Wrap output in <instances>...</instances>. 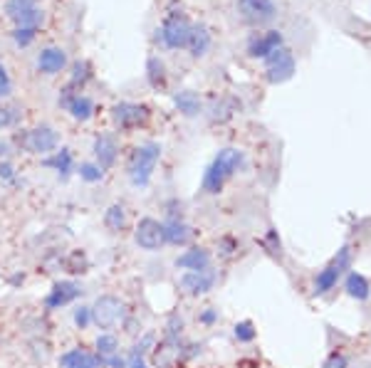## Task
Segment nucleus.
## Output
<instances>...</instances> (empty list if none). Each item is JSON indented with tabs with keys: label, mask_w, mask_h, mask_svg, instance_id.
Masks as SVG:
<instances>
[{
	"label": "nucleus",
	"mask_w": 371,
	"mask_h": 368,
	"mask_svg": "<svg viewBox=\"0 0 371 368\" xmlns=\"http://www.w3.org/2000/svg\"><path fill=\"white\" fill-rule=\"evenodd\" d=\"M243 166V151L240 148H221L218 151V156L213 159V163L208 166V171H205L203 176V190L205 193H210V196H216V193H221L223 185H225V181H230L235 176V171Z\"/></svg>",
	"instance_id": "obj_1"
},
{
	"label": "nucleus",
	"mask_w": 371,
	"mask_h": 368,
	"mask_svg": "<svg viewBox=\"0 0 371 368\" xmlns=\"http://www.w3.org/2000/svg\"><path fill=\"white\" fill-rule=\"evenodd\" d=\"M159 159H161V143L146 141L136 148L134 156H131V161H129L131 183L139 185V188L148 185V181H151V176H154V168H156V163H159Z\"/></svg>",
	"instance_id": "obj_2"
},
{
	"label": "nucleus",
	"mask_w": 371,
	"mask_h": 368,
	"mask_svg": "<svg viewBox=\"0 0 371 368\" xmlns=\"http://www.w3.org/2000/svg\"><path fill=\"white\" fill-rule=\"evenodd\" d=\"M89 312H92V324L99 326L102 332H111V329L122 326L124 319H126V304L114 295L97 297Z\"/></svg>",
	"instance_id": "obj_3"
},
{
	"label": "nucleus",
	"mask_w": 371,
	"mask_h": 368,
	"mask_svg": "<svg viewBox=\"0 0 371 368\" xmlns=\"http://www.w3.org/2000/svg\"><path fill=\"white\" fill-rule=\"evenodd\" d=\"M349 264H352V250H349V247H341V250L337 252V257L315 277V289H312L315 297L332 292V289L337 287V282H339V277L349 270Z\"/></svg>",
	"instance_id": "obj_4"
},
{
	"label": "nucleus",
	"mask_w": 371,
	"mask_h": 368,
	"mask_svg": "<svg viewBox=\"0 0 371 368\" xmlns=\"http://www.w3.org/2000/svg\"><path fill=\"white\" fill-rule=\"evenodd\" d=\"M191 27L183 12H168L166 20L161 23L159 27V37L161 43L166 45L168 49H181L188 45V37H191Z\"/></svg>",
	"instance_id": "obj_5"
},
{
	"label": "nucleus",
	"mask_w": 371,
	"mask_h": 368,
	"mask_svg": "<svg viewBox=\"0 0 371 368\" xmlns=\"http://www.w3.org/2000/svg\"><path fill=\"white\" fill-rule=\"evenodd\" d=\"M151 111H148L146 104H136V102H119V104L111 106V119L117 124L119 129L131 131L139 129L148 122Z\"/></svg>",
	"instance_id": "obj_6"
},
{
	"label": "nucleus",
	"mask_w": 371,
	"mask_h": 368,
	"mask_svg": "<svg viewBox=\"0 0 371 368\" xmlns=\"http://www.w3.org/2000/svg\"><path fill=\"white\" fill-rule=\"evenodd\" d=\"M134 242L142 250L156 252L166 245V233H164V222H159L156 218H142L134 227Z\"/></svg>",
	"instance_id": "obj_7"
},
{
	"label": "nucleus",
	"mask_w": 371,
	"mask_h": 368,
	"mask_svg": "<svg viewBox=\"0 0 371 368\" xmlns=\"http://www.w3.org/2000/svg\"><path fill=\"white\" fill-rule=\"evenodd\" d=\"M267 65V82L270 84H282V82L292 80L297 72V62H295V55H292L287 47H280L275 49L270 57L265 60Z\"/></svg>",
	"instance_id": "obj_8"
},
{
	"label": "nucleus",
	"mask_w": 371,
	"mask_h": 368,
	"mask_svg": "<svg viewBox=\"0 0 371 368\" xmlns=\"http://www.w3.org/2000/svg\"><path fill=\"white\" fill-rule=\"evenodd\" d=\"M23 146L25 151H30V154H37V156L52 154V151L60 146V134H57L49 124H40V126H35V129H30L23 136Z\"/></svg>",
	"instance_id": "obj_9"
},
{
	"label": "nucleus",
	"mask_w": 371,
	"mask_h": 368,
	"mask_svg": "<svg viewBox=\"0 0 371 368\" xmlns=\"http://www.w3.org/2000/svg\"><path fill=\"white\" fill-rule=\"evenodd\" d=\"M5 15L18 23V27H37L45 20V12L37 8V0H8Z\"/></svg>",
	"instance_id": "obj_10"
},
{
	"label": "nucleus",
	"mask_w": 371,
	"mask_h": 368,
	"mask_svg": "<svg viewBox=\"0 0 371 368\" xmlns=\"http://www.w3.org/2000/svg\"><path fill=\"white\" fill-rule=\"evenodd\" d=\"M238 15L247 25H265L275 20L278 5L272 0H238Z\"/></svg>",
	"instance_id": "obj_11"
},
{
	"label": "nucleus",
	"mask_w": 371,
	"mask_h": 368,
	"mask_svg": "<svg viewBox=\"0 0 371 368\" xmlns=\"http://www.w3.org/2000/svg\"><path fill=\"white\" fill-rule=\"evenodd\" d=\"M216 284V272L210 270H198V272H183L179 279V287L186 297H201L208 295Z\"/></svg>",
	"instance_id": "obj_12"
},
{
	"label": "nucleus",
	"mask_w": 371,
	"mask_h": 368,
	"mask_svg": "<svg viewBox=\"0 0 371 368\" xmlns=\"http://www.w3.org/2000/svg\"><path fill=\"white\" fill-rule=\"evenodd\" d=\"M280 47H284L282 32L267 30V32H262V35L253 37V43L247 45V55L253 57V60H267V57Z\"/></svg>",
	"instance_id": "obj_13"
},
{
	"label": "nucleus",
	"mask_w": 371,
	"mask_h": 368,
	"mask_svg": "<svg viewBox=\"0 0 371 368\" xmlns=\"http://www.w3.org/2000/svg\"><path fill=\"white\" fill-rule=\"evenodd\" d=\"M94 159H97V166L102 171H109L114 163H117V156H119V141L114 134H99L94 139Z\"/></svg>",
	"instance_id": "obj_14"
},
{
	"label": "nucleus",
	"mask_w": 371,
	"mask_h": 368,
	"mask_svg": "<svg viewBox=\"0 0 371 368\" xmlns=\"http://www.w3.org/2000/svg\"><path fill=\"white\" fill-rule=\"evenodd\" d=\"M82 295V289L77 282H57L55 287L49 289V295L45 297V307L47 309H60V307H67L72 304L77 297Z\"/></svg>",
	"instance_id": "obj_15"
},
{
	"label": "nucleus",
	"mask_w": 371,
	"mask_h": 368,
	"mask_svg": "<svg viewBox=\"0 0 371 368\" xmlns=\"http://www.w3.org/2000/svg\"><path fill=\"white\" fill-rule=\"evenodd\" d=\"M67 67V52L62 47H45L40 55H37V69L43 74H60L62 69Z\"/></svg>",
	"instance_id": "obj_16"
},
{
	"label": "nucleus",
	"mask_w": 371,
	"mask_h": 368,
	"mask_svg": "<svg viewBox=\"0 0 371 368\" xmlns=\"http://www.w3.org/2000/svg\"><path fill=\"white\" fill-rule=\"evenodd\" d=\"M176 267L186 272H198V270H208L210 267V252L203 250V247H191V250H186L183 255L176 257Z\"/></svg>",
	"instance_id": "obj_17"
},
{
	"label": "nucleus",
	"mask_w": 371,
	"mask_h": 368,
	"mask_svg": "<svg viewBox=\"0 0 371 368\" xmlns=\"http://www.w3.org/2000/svg\"><path fill=\"white\" fill-rule=\"evenodd\" d=\"M181 356H183V349H181L179 341L164 338V341L154 349V366L156 368H173L179 363Z\"/></svg>",
	"instance_id": "obj_18"
},
{
	"label": "nucleus",
	"mask_w": 371,
	"mask_h": 368,
	"mask_svg": "<svg viewBox=\"0 0 371 368\" xmlns=\"http://www.w3.org/2000/svg\"><path fill=\"white\" fill-rule=\"evenodd\" d=\"M62 104L67 106V111L72 114V119H77V122H89V119L94 117V102L87 94H67V97L62 99Z\"/></svg>",
	"instance_id": "obj_19"
},
{
	"label": "nucleus",
	"mask_w": 371,
	"mask_h": 368,
	"mask_svg": "<svg viewBox=\"0 0 371 368\" xmlns=\"http://www.w3.org/2000/svg\"><path fill=\"white\" fill-rule=\"evenodd\" d=\"M60 366L62 368H102V358L92 351H85V349H72L67 354H62L60 358Z\"/></svg>",
	"instance_id": "obj_20"
},
{
	"label": "nucleus",
	"mask_w": 371,
	"mask_h": 368,
	"mask_svg": "<svg viewBox=\"0 0 371 368\" xmlns=\"http://www.w3.org/2000/svg\"><path fill=\"white\" fill-rule=\"evenodd\" d=\"M173 104H176V109L183 114V117H198L201 114V109H203V104H201V97H198L196 92H191V89H183V92H176L173 94Z\"/></svg>",
	"instance_id": "obj_21"
},
{
	"label": "nucleus",
	"mask_w": 371,
	"mask_h": 368,
	"mask_svg": "<svg viewBox=\"0 0 371 368\" xmlns=\"http://www.w3.org/2000/svg\"><path fill=\"white\" fill-rule=\"evenodd\" d=\"M186 47L191 49L193 57H203L210 49V30L203 23H198L191 27V37H188V45Z\"/></svg>",
	"instance_id": "obj_22"
},
{
	"label": "nucleus",
	"mask_w": 371,
	"mask_h": 368,
	"mask_svg": "<svg viewBox=\"0 0 371 368\" xmlns=\"http://www.w3.org/2000/svg\"><path fill=\"white\" fill-rule=\"evenodd\" d=\"M104 227L109 233H124L129 227V215L122 203H111L104 213Z\"/></svg>",
	"instance_id": "obj_23"
},
{
	"label": "nucleus",
	"mask_w": 371,
	"mask_h": 368,
	"mask_svg": "<svg viewBox=\"0 0 371 368\" xmlns=\"http://www.w3.org/2000/svg\"><path fill=\"white\" fill-rule=\"evenodd\" d=\"M344 289H346V295L352 297V299H357V301L369 299V295H371L369 279H366L364 275H359V272H349V275H346Z\"/></svg>",
	"instance_id": "obj_24"
},
{
	"label": "nucleus",
	"mask_w": 371,
	"mask_h": 368,
	"mask_svg": "<svg viewBox=\"0 0 371 368\" xmlns=\"http://www.w3.org/2000/svg\"><path fill=\"white\" fill-rule=\"evenodd\" d=\"M164 233H166V242H171V245H186L191 240L193 230L183 220L171 218L168 222H164Z\"/></svg>",
	"instance_id": "obj_25"
},
{
	"label": "nucleus",
	"mask_w": 371,
	"mask_h": 368,
	"mask_svg": "<svg viewBox=\"0 0 371 368\" xmlns=\"http://www.w3.org/2000/svg\"><path fill=\"white\" fill-rule=\"evenodd\" d=\"M146 77H148V84L154 87V89H164L166 87V65L161 57H148L146 62Z\"/></svg>",
	"instance_id": "obj_26"
},
{
	"label": "nucleus",
	"mask_w": 371,
	"mask_h": 368,
	"mask_svg": "<svg viewBox=\"0 0 371 368\" xmlns=\"http://www.w3.org/2000/svg\"><path fill=\"white\" fill-rule=\"evenodd\" d=\"M97 356L102 358V363L109 361L111 356H117L119 354V338L114 336L111 332H104V334H99L97 336Z\"/></svg>",
	"instance_id": "obj_27"
},
{
	"label": "nucleus",
	"mask_w": 371,
	"mask_h": 368,
	"mask_svg": "<svg viewBox=\"0 0 371 368\" xmlns=\"http://www.w3.org/2000/svg\"><path fill=\"white\" fill-rule=\"evenodd\" d=\"M45 166L55 168L62 179H67L69 171H72V151L69 148H60V151H55L52 159H45Z\"/></svg>",
	"instance_id": "obj_28"
},
{
	"label": "nucleus",
	"mask_w": 371,
	"mask_h": 368,
	"mask_svg": "<svg viewBox=\"0 0 371 368\" xmlns=\"http://www.w3.org/2000/svg\"><path fill=\"white\" fill-rule=\"evenodd\" d=\"M23 119V114H20L18 106L12 104H3L0 102V131L3 129H10V126H15V124Z\"/></svg>",
	"instance_id": "obj_29"
},
{
	"label": "nucleus",
	"mask_w": 371,
	"mask_h": 368,
	"mask_svg": "<svg viewBox=\"0 0 371 368\" xmlns=\"http://www.w3.org/2000/svg\"><path fill=\"white\" fill-rule=\"evenodd\" d=\"M233 332H235V338L243 341V344H250V341H255V336H258V329H255L253 321H238Z\"/></svg>",
	"instance_id": "obj_30"
},
{
	"label": "nucleus",
	"mask_w": 371,
	"mask_h": 368,
	"mask_svg": "<svg viewBox=\"0 0 371 368\" xmlns=\"http://www.w3.org/2000/svg\"><path fill=\"white\" fill-rule=\"evenodd\" d=\"M77 173H80V179L87 181V183H97V181L104 179V171H102L97 163H82Z\"/></svg>",
	"instance_id": "obj_31"
},
{
	"label": "nucleus",
	"mask_w": 371,
	"mask_h": 368,
	"mask_svg": "<svg viewBox=\"0 0 371 368\" xmlns=\"http://www.w3.org/2000/svg\"><path fill=\"white\" fill-rule=\"evenodd\" d=\"M35 35H37V27H15L12 40H15V45H20V47H27V45L35 40Z\"/></svg>",
	"instance_id": "obj_32"
},
{
	"label": "nucleus",
	"mask_w": 371,
	"mask_h": 368,
	"mask_svg": "<svg viewBox=\"0 0 371 368\" xmlns=\"http://www.w3.org/2000/svg\"><path fill=\"white\" fill-rule=\"evenodd\" d=\"M89 80V62H77V65H74V72H72V84L69 87H77V84H85V82Z\"/></svg>",
	"instance_id": "obj_33"
},
{
	"label": "nucleus",
	"mask_w": 371,
	"mask_h": 368,
	"mask_svg": "<svg viewBox=\"0 0 371 368\" xmlns=\"http://www.w3.org/2000/svg\"><path fill=\"white\" fill-rule=\"evenodd\" d=\"M12 94V80L8 74L5 65H0V99H8Z\"/></svg>",
	"instance_id": "obj_34"
},
{
	"label": "nucleus",
	"mask_w": 371,
	"mask_h": 368,
	"mask_svg": "<svg viewBox=\"0 0 371 368\" xmlns=\"http://www.w3.org/2000/svg\"><path fill=\"white\" fill-rule=\"evenodd\" d=\"M126 368H146V361H144V344L134 346L129 361H126Z\"/></svg>",
	"instance_id": "obj_35"
},
{
	"label": "nucleus",
	"mask_w": 371,
	"mask_h": 368,
	"mask_svg": "<svg viewBox=\"0 0 371 368\" xmlns=\"http://www.w3.org/2000/svg\"><path fill=\"white\" fill-rule=\"evenodd\" d=\"M181 329H183V321H181V317H176V314H173L171 319H168V324H166V338H173V341H179Z\"/></svg>",
	"instance_id": "obj_36"
},
{
	"label": "nucleus",
	"mask_w": 371,
	"mask_h": 368,
	"mask_svg": "<svg viewBox=\"0 0 371 368\" xmlns=\"http://www.w3.org/2000/svg\"><path fill=\"white\" fill-rule=\"evenodd\" d=\"M74 324L80 326V329H87V326L92 324V312H89V307L74 309Z\"/></svg>",
	"instance_id": "obj_37"
},
{
	"label": "nucleus",
	"mask_w": 371,
	"mask_h": 368,
	"mask_svg": "<svg viewBox=\"0 0 371 368\" xmlns=\"http://www.w3.org/2000/svg\"><path fill=\"white\" fill-rule=\"evenodd\" d=\"M324 368H346V358L341 354H332L324 363Z\"/></svg>",
	"instance_id": "obj_38"
},
{
	"label": "nucleus",
	"mask_w": 371,
	"mask_h": 368,
	"mask_svg": "<svg viewBox=\"0 0 371 368\" xmlns=\"http://www.w3.org/2000/svg\"><path fill=\"white\" fill-rule=\"evenodd\" d=\"M198 321H201V324H205V326H210L213 321H218V312H216V309H205V312L198 317Z\"/></svg>",
	"instance_id": "obj_39"
},
{
	"label": "nucleus",
	"mask_w": 371,
	"mask_h": 368,
	"mask_svg": "<svg viewBox=\"0 0 371 368\" xmlns=\"http://www.w3.org/2000/svg\"><path fill=\"white\" fill-rule=\"evenodd\" d=\"M12 171H15V168H12L8 161H0V179H3V181H12V176H15Z\"/></svg>",
	"instance_id": "obj_40"
},
{
	"label": "nucleus",
	"mask_w": 371,
	"mask_h": 368,
	"mask_svg": "<svg viewBox=\"0 0 371 368\" xmlns=\"http://www.w3.org/2000/svg\"><path fill=\"white\" fill-rule=\"evenodd\" d=\"M10 154H12V146L8 141H3V139H0V159H8Z\"/></svg>",
	"instance_id": "obj_41"
}]
</instances>
